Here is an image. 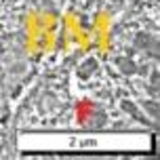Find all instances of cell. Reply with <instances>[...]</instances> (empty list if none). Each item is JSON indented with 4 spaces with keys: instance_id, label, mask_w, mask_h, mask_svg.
<instances>
[{
    "instance_id": "6da1fadb",
    "label": "cell",
    "mask_w": 160,
    "mask_h": 160,
    "mask_svg": "<svg viewBox=\"0 0 160 160\" xmlns=\"http://www.w3.org/2000/svg\"><path fill=\"white\" fill-rule=\"evenodd\" d=\"M80 122H82V127H87V128H99V127H103V122H105V114L101 110L91 108L88 114H82Z\"/></svg>"
},
{
    "instance_id": "277c9868",
    "label": "cell",
    "mask_w": 160,
    "mask_h": 160,
    "mask_svg": "<svg viewBox=\"0 0 160 160\" xmlns=\"http://www.w3.org/2000/svg\"><path fill=\"white\" fill-rule=\"evenodd\" d=\"M4 97H2V93H0V112H2V105H4V101H2Z\"/></svg>"
},
{
    "instance_id": "3957f363",
    "label": "cell",
    "mask_w": 160,
    "mask_h": 160,
    "mask_svg": "<svg viewBox=\"0 0 160 160\" xmlns=\"http://www.w3.org/2000/svg\"><path fill=\"white\" fill-rule=\"evenodd\" d=\"M116 63L120 65V70H122V72H127V74H135L137 72V65L133 63V61L124 59V57H118V59H116Z\"/></svg>"
},
{
    "instance_id": "7a4b0ae2",
    "label": "cell",
    "mask_w": 160,
    "mask_h": 160,
    "mask_svg": "<svg viewBox=\"0 0 160 160\" xmlns=\"http://www.w3.org/2000/svg\"><path fill=\"white\" fill-rule=\"evenodd\" d=\"M135 44L139 48H145V53L150 51L154 57H158V40L154 38V36H150V34H139L135 40Z\"/></svg>"
}]
</instances>
